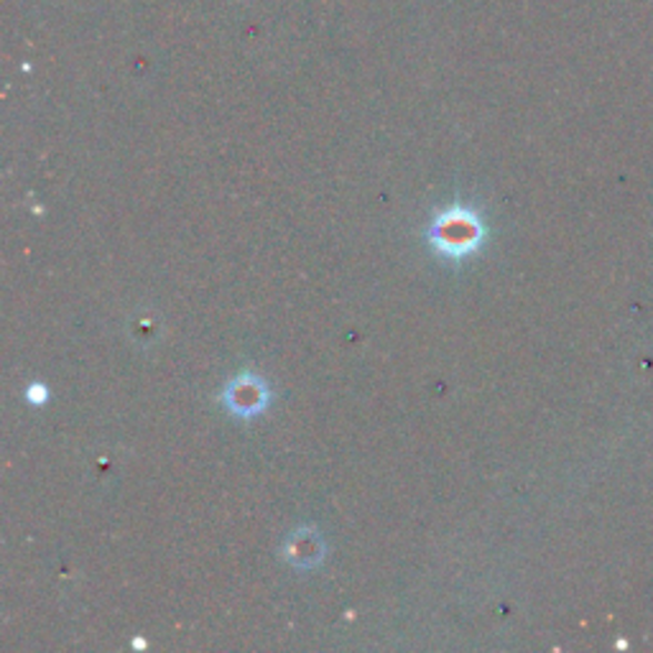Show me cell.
<instances>
[{
    "instance_id": "6da1fadb",
    "label": "cell",
    "mask_w": 653,
    "mask_h": 653,
    "mask_svg": "<svg viewBox=\"0 0 653 653\" xmlns=\"http://www.w3.org/2000/svg\"><path fill=\"white\" fill-rule=\"evenodd\" d=\"M483 220L465 204H452V208L436 214L426 233L432 251L446 258V261H462V258L472 255L483 243Z\"/></svg>"
},
{
    "instance_id": "7a4b0ae2",
    "label": "cell",
    "mask_w": 653,
    "mask_h": 653,
    "mask_svg": "<svg viewBox=\"0 0 653 653\" xmlns=\"http://www.w3.org/2000/svg\"><path fill=\"white\" fill-rule=\"evenodd\" d=\"M220 401L222 406L228 409V414H233L238 419H253L269 409L271 391L269 383H265L261 375L240 373L225 385Z\"/></svg>"
},
{
    "instance_id": "3957f363",
    "label": "cell",
    "mask_w": 653,
    "mask_h": 653,
    "mask_svg": "<svg viewBox=\"0 0 653 653\" xmlns=\"http://www.w3.org/2000/svg\"><path fill=\"white\" fill-rule=\"evenodd\" d=\"M326 556V546L314 529H297L283 541V560L294 570H314Z\"/></svg>"
},
{
    "instance_id": "277c9868",
    "label": "cell",
    "mask_w": 653,
    "mask_h": 653,
    "mask_svg": "<svg viewBox=\"0 0 653 653\" xmlns=\"http://www.w3.org/2000/svg\"><path fill=\"white\" fill-rule=\"evenodd\" d=\"M26 399H29L33 406H41V403H47V385L44 383H33L26 389Z\"/></svg>"
}]
</instances>
